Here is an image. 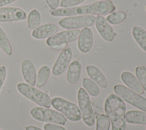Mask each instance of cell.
<instances>
[{
  "label": "cell",
  "mask_w": 146,
  "mask_h": 130,
  "mask_svg": "<svg viewBox=\"0 0 146 130\" xmlns=\"http://www.w3.org/2000/svg\"><path fill=\"white\" fill-rule=\"evenodd\" d=\"M115 6L110 0H100L94 3L70 8L53 10L51 14L54 17H70L81 15H106L113 13Z\"/></svg>",
  "instance_id": "cell-1"
},
{
  "label": "cell",
  "mask_w": 146,
  "mask_h": 130,
  "mask_svg": "<svg viewBox=\"0 0 146 130\" xmlns=\"http://www.w3.org/2000/svg\"><path fill=\"white\" fill-rule=\"evenodd\" d=\"M106 116L112 125V130H125L126 107L123 100L118 95H109L104 102Z\"/></svg>",
  "instance_id": "cell-2"
},
{
  "label": "cell",
  "mask_w": 146,
  "mask_h": 130,
  "mask_svg": "<svg viewBox=\"0 0 146 130\" xmlns=\"http://www.w3.org/2000/svg\"><path fill=\"white\" fill-rule=\"evenodd\" d=\"M17 88L19 92L26 98L42 107L49 108L51 106V99L46 93L25 83H19Z\"/></svg>",
  "instance_id": "cell-3"
},
{
  "label": "cell",
  "mask_w": 146,
  "mask_h": 130,
  "mask_svg": "<svg viewBox=\"0 0 146 130\" xmlns=\"http://www.w3.org/2000/svg\"><path fill=\"white\" fill-rule=\"evenodd\" d=\"M51 105L58 112L71 121H78L82 118L79 108L63 98L55 97L51 99Z\"/></svg>",
  "instance_id": "cell-4"
},
{
  "label": "cell",
  "mask_w": 146,
  "mask_h": 130,
  "mask_svg": "<svg viewBox=\"0 0 146 130\" xmlns=\"http://www.w3.org/2000/svg\"><path fill=\"white\" fill-rule=\"evenodd\" d=\"M33 118L39 121L64 125L67 118L56 110L41 107H35L30 111Z\"/></svg>",
  "instance_id": "cell-5"
},
{
  "label": "cell",
  "mask_w": 146,
  "mask_h": 130,
  "mask_svg": "<svg viewBox=\"0 0 146 130\" xmlns=\"http://www.w3.org/2000/svg\"><path fill=\"white\" fill-rule=\"evenodd\" d=\"M78 101L83 122L86 125L92 127L95 123L94 113L89 95L83 88L78 91Z\"/></svg>",
  "instance_id": "cell-6"
},
{
  "label": "cell",
  "mask_w": 146,
  "mask_h": 130,
  "mask_svg": "<svg viewBox=\"0 0 146 130\" xmlns=\"http://www.w3.org/2000/svg\"><path fill=\"white\" fill-rule=\"evenodd\" d=\"M113 90L117 95L134 107L146 112V98L121 84H116Z\"/></svg>",
  "instance_id": "cell-7"
},
{
  "label": "cell",
  "mask_w": 146,
  "mask_h": 130,
  "mask_svg": "<svg viewBox=\"0 0 146 130\" xmlns=\"http://www.w3.org/2000/svg\"><path fill=\"white\" fill-rule=\"evenodd\" d=\"M96 17L94 15H81L70 16L61 19L59 25L67 30H74L93 26L95 23Z\"/></svg>",
  "instance_id": "cell-8"
},
{
  "label": "cell",
  "mask_w": 146,
  "mask_h": 130,
  "mask_svg": "<svg viewBox=\"0 0 146 130\" xmlns=\"http://www.w3.org/2000/svg\"><path fill=\"white\" fill-rule=\"evenodd\" d=\"M80 30H68L54 34L46 40L47 44L51 47H57L76 40L80 34Z\"/></svg>",
  "instance_id": "cell-9"
},
{
  "label": "cell",
  "mask_w": 146,
  "mask_h": 130,
  "mask_svg": "<svg viewBox=\"0 0 146 130\" xmlns=\"http://www.w3.org/2000/svg\"><path fill=\"white\" fill-rule=\"evenodd\" d=\"M72 57L70 47L64 48L59 54L52 69V74L55 76L62 75L68 67Z\"/></svg>",
  "instance_id": "cell-10"
},
{
  "label": "cell",
  "mask_w": 146,
  "mask_h": 130,
  "mask_svg": "<svg viewBox=\"0 0 146 130\" xmlns=\"http://www.w3.org/2000/svg\"><path fill=\"white\" fill-rule=\"evenodd\" d=\"M26 18V13L20 8L15 7H0V22L19 21Z\"/></svg>",
  "instance_id": "cell-11"
},
{
  "label": "cell",
  "mask_w": 146,
  "mask_h": 130,
  "mask_svg": "<svg viewBox=\"0 0 146 130\" xmlns=\"http://www.w3.org/2000/svg\"><path fill=\"white\" fill-rule=\"evenodd\" d=\"M95 23L98 32L103 39L107 42H112L116 34L105 17L98 15Z\"/></svg>",
  "instance_id": "cell-12"
},
{
  "label": "cell",
  "mask_w": 146,
  "mask_h": 130,
  "mask_svg": "<svg viewBox=\"0 0 146 130\" xmlns=\"http://www.w3.org/2000/svg\"><path fill=\"white\" fill-rule=\"evenodd\" d=\"M78 47L82 53H87L92 48L94 44V35L92 30L88 27H84L80 32L78 37Z\"/></svg>",
  "instance_id": "cell-13"
},
{
  "label": "cell",
  "mask_w": 146,
  "mask_h": 130,
  "mask_svg": "<svg viewBox=\"0 0 146 130\" xmlns=\"http://www.w3.org/2000/svg\"><path fill=\"white\" fill-rule=\"evenodd\" d=\"M21 72L25 82L29 85L34 86L36 83V72L31 60L24 59L21 63Z\"/></svg>",
  "instance_id": "cell-14"
},
{
  "label": "cell",
  "mask_w": 146,
  "mask_h": 130,
  "mask_svg": "<svg viewBox=\"0 0 146 130\" xmlns=\"http://www.w3.org/2000/svg\"><path fill=\"white\" fill-rule=\"evenodd\" d=\"M122 82L135 92L142 95L144 94V89L142 87L138 79L131 72L124 71L121 74Z\"/></svg>",
  "instance_id": "cell-15"
},
{
  "label": "cell",
  "mask_w": 146,
  "mask_h": 130,
  "mask_svg": "<svg viewBox=\"0 0 146 130\" xmlns=\"http://www.w3.org/2000/svg\"><path fill=\"white\" fill-rule=\"evenodd\" d=\"M58 30V26L54 23H47L39 26L32 32V36L36 39H42L50 37Z\"/></svg>",
  "instance_id": "cell-16"
},
{
  "label": "cell",
  "mask_w": 146,
  "mask_h": 130,
  "mask_svg": "<svg viewBox=\"0 0 146 130\" xmlns=\"http://www.w3.org/2000/svg\"><path fill=\"white\" fill-rule=\"evenodd\" d=\"M86 71L91 79L95 82L99 87L102 88H107L108 85L107 80L99 68L95 66L90 65L87 66Z\"/></svg>",
  "instance_id": "cell-17"
},
{
  "label": "cell",
  "mask_w": 146,
  "mask_h": 130,
  "mask_svg": "<svg viewBox=\"0 0 146 130\" xmlns=\"http://www.w3.org/2000/svg\"><path fill=\"white\" fill-rule=\"evenodd\" d=\"M82 72V65L77 60H74L68 66L66 78L68 83L71 84H76L80 78Z\"/></svg>",
  "instance_id": "cell-18"
},
{
  "label": "cell",
  "mask_w": 146,
  "mask_h": 130,
  "mask_svg": "<svg viewBox=\"0 0 146 130\" xmlns=\"http://www.w3.org/2000/svg\"><path fill=\"white\" fill-rule=\"evenodd\" d=\"M125 121L129 124L146 125V112L128 111L125 113Z\"/></svg>",
  "instance_id": "cell-19"
},
{
  "label": "cell",
  "mask_w": 146,
  "mask_h": 130,
  "mask_svg": "<svg viewBox=\"0 0 146 130\" xmlns=\"http://www.w3.org/2000/svg\"><path fill=\"white\" fill-rule=\"evenodd\" d=\"M132 36L141 48L146 52V30L140 26L132 29Z\"/></svg>",
  "instance_id": "cell-20"
},
{
  "label": "cell",
  "mask_w": 146,
  "mask_h": 130,
  "mask_svg": "<svg viewBox=\"0 0 146 130\" xmlns=\"http://www.w3.org/2000/svg\"><path fill=\"white\" fill-rule=\"evenodd\" d=\"M51 70L48 66H42L36 75L35 85L38 88L43 87L47 82L50 76Z\"/></svg>",
  "instance_id": "cell-21"
},
{
  "label": "cell",
  "mask_w": 146,
  "mask_h": 130,
  "mask_svg": "<svg viewBox=\"0 0 146 130\" xmlns=\"http://www.w3.org/2000/svg\"><path fill=\"white\" fill-rule=\"evenodd\" d=\"M83 86L86 92L93 97L98 96L100 94V88L98 85L92 79L85 78L83 79Z\"/></svg>",
  "instance_id": "cell-22"
},
{
  "label": "cell",
  "mask_w": 146,
  "mask_h": 130,
  "mask_svg": "<svg viewBox=\"0 0 146 130\" xmlns=\"http://www.w3.org/2000/svg\"><path fill=\"white\" fill-rule=\"evenodd\" d=\"M41 21V15L39 11L33 9L30 11L27 16V26L30 30H35L37 28Z\"/></svg>",
  "instance_id": "cell-23"
},
{
  "label": "cell",
  "mask_w": 146,
  "mask_h": 130,
  "mask_svg": "<svg viewBox=\"0 0 146 130\" xmlns=\"http://www.w3.org/2000/svg\"><path fill=\"white\" fill-rule=\"evenodd\" d=\"M0 48L7 55L12 54V47L6 33L0 26Z\"/></svg>",
  "instance_id": "cell-24"
},
{
  "label": "cell",
  "mask_w": 146,
  "mask_h": 130,
  "mask_svg": "<svg viewBox=\"0 0 146 130\" xmlns=\"http://www.w3.org/2000/svg\"><path fill=\"white\" fill-rule=\"evenodd\" d=\"M127 14L124 11H118L109 14L106 19L110 24L115 25L123 22L126 18Z\"/></svg>",
  "instance_id": "cell-25"
},
{
  "label": "cell",
  "mask_w": 146,
  "mask_h": 130,
  "mask_svg": "<svg viewBox=\"0 0 146 130\" xmlns=\"http://www.w3.org/2000/svg\"><path fill=\"white\" fill-rule=\"evenodd\" d=\"M96 130H109L110 121L108 117L103 114L97 115L96 116Z\"/></svg>",
  "instance_id": "cell-26"
},
{
  "label": "cell",
  "mask_w": 146,
  "mask_h": 130,
  "mask_svg": "<svg viewBox=\"0 0 146 130\" xmlns=\"http://www.w3.org/2000/svg\"><path fill=\"white\" fill-rule=\"evenodd\" d=\"M137 78L140 82L142 87L146 91V68L144 66H138L135 69Z\"/></svg>",
  "instance_id": "cell-27"
},
{
  "label": "cell",
  "mask_w": 146,
  "mask_h": 130,
  "mask_svg": "<svg viewBox=\"0 0 146 130\" xmlns=\"http://www.w3.org/2000/svg\"><path fill=\"white\" fill-rule=\"evenodd\" d=\"M86 0H61L60 6L62 8L72 7L80 4Z\"/></svg>",
  "instance_id": "cell-28"
},
{
  "label": "cell",
  "mask_w": 146,
  "mask_h": 130,
  "mask_svg": "<svg viewBox=\"0 0 146 130\" xmlns=\"http://www.w3.org/2000/svg\"><path fill=\"white\" fill-rule=\"evenodd\" d=\"M44 130H66L64 127L59 124L47 123L43 125Z\"/></svg>",
  "instance_id": "cell-29"
},
{
  "label": "cell",
  "mask_w": 146,
  "mask_h": 130,
  "mask_svg": "<svg viewBox=\"0 0 146 130\" xmlns=\"http://www.w3.org/2000/svg\"><path fill=\"white\" fill-rule=\"evenodd\" d=\"M6 76V68L5 66L0 67V91L4 84Z\"/></svg>",
  "instance_id": "cell-30"
},
{
  "label": "cell",
  "mask_w": 146,
  "mask_h": 130,
  "mask_svg": "<svg viewBox=\"0 0 146 130\" xmlns=\"http://www.w3.org/2000/svg\"><path fill=\"white\" fill-rule=\"evenodd\" d=\"M49 7L52 10H55L59 5V0H45Z\"/></svg>",
  "instance_id": "cell-31"
},
{
  "label": "cell",
  "mask_w": 146,
  "mask_h": 130,
  "mask_svg": "<svg viewBox=\"0 0 146 130\" xmlns=\"http://www.w3.org/2000/svg\"><path fill=\"white\" fill-rule=\"evenodd\" d=\"M16 0H0V7L15 2Z\"/></svg>",
  "instance_id": "cell-32"
},
{
  "label": "cell",
  "mask_w": 146,
  "mask_h": 130,
  "mask_svg": "<svg viewBox=\"0 0 146 130\" xmlns=\"http://www.w3.org/2000/svg\"><path fill=\"white\" fill-rule=\"evenodd\" d=\"M25 130H43L41 128L37 127L36 126H34V125H29V126H26L25 128Z\"/></svg>",
  "instance_id": "cell-33"
},
{
  "label": "cell",
  "mask_w": 146,
  "mask_h": 130,
  "mask_svg": "<svg viewBox=\"0 0 146 130\" xmlns=\"http://www.w3.org/2000/svg\"><path fill=\"white\" fill-rule=\"evenodd\" d=\"M145 10H146V7H145Z\"/></svg>",
  "instance_id": "cell-34"
},
{
  "label": "cell",
  "mask_w": 146,
  "mask_h": 130,
  "mask_svg": "<svg viewBox=\"0 0 146 130\" xmlns=\"http://www.w3.org/2000/svg\"><path fill=\"white\" fill-rule=\"evenodd\" d=\"M0 130H1V129H0Z\"/></svg>",
  "instance_id": "cell-35"
},
{
  "label": "cell",
  "mask_w": 146,
  "mask_h": 130,
  "mask_svg": "<svg viewBox=\"0 0 146 130\" xmlns=\"http://www.w3.org/2000/svg\"></svg>",
  "instance_id": "cell-36"
}]
</instances>
